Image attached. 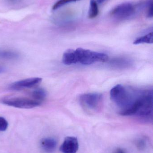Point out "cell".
<instances>
[{"instance_id":"cell-1","label":"cell","mask_w":153,"mask_h":153,"mask_svg":"<svg viewBox=\"0 0 153 153\" xmlns=\"http://www.w3.org/2000/svg\"><path fill=\"white\" fill-rule=\"evenodd\" d=\"M143 91V90L118 84L110 90V99L119 108V114L127 116L128 112L139 100Z\"/></svg>"},{"instance_id":"cell-2","label":"cell","mask_w":153,"mask_h":153,"mask_svg":"<svg viewBox=\"0 0 153 153\" xmlns=\"http://www.w3.org/2000/svg\"><path fill=\"white\" fill-rule=\"evenodd\" d=\"M63 62L66 65L80 63L83 65H90L96 62H107L108 56L106 54L94 52L83 48L75 50L68 49L63 56Z\"/></svg>"},{"instance_id":"cell-3","label":"cell","mask_w":153,"mask_h":153,"mask_svg":"<svg viewBox=\"0 0 153 153\" xmlns=\"http://www.w3.org/2000/svg\"><path fill=\"white\" fill-rule=\"evenodd\" d=\"M1 103L19 108L30 109L39 106L42 102L33 98L22 97H7L1 99Z\"/></svg>"},{"instance_id":"cell-4","label":"cell","mask_w":153,"mask_h":153,"mask_svg":"<svg viewBox=\"0 0 153 153\" xmlns=\"http://www.w3.org/2000/svg\"><path fill=\"white\" fill-rule=\"evenodd\" d=\"M102 101V95L95 93L84 94L79 97L81 105L85 109L96 110L100 107Z\"/></svg>"},{"instance_id":"cell-5","label":"cell","mask_w":153,"mask_h":153,"mask_svg":"<svg viewBox=\"0 0 153 153\" xmlns=\"http://www.w3.org/2000/svg\"><path fill=\"white\" fill-rule=\"evenodd\" d=\"M135 12V8L132 3H124L115 7L111 11V14L115 19L122 20L131 18L134 14Z\"/></svg>"},{"instance_id":"cell-6","label":"cell","mask_w":153,"mask_h":153,"mask_svg":"<svg viewBox=\"0 0 153 153\" xmlns=\"http://www.w3.org/2000/svg\"><path fill=\"white\" fill-rule=\"evenodd\" d=\"M42 81V78L40 77L27 78L12 83L9 86V89L13 91H19L32 88L39 84Z\"/></svg>"},{"instance_id":"cell-7","label":"cell","mask_w":153,"mask_h":153,"mask_svg":"<svg viewBox=\"0 0 153 153\" xmlns=\"http://www.w3.org/2000/svg\"><path fill=\"white\" fill-rule=\"evenodd\" d=\"M79 146L77 138L74 137H67L60 146V151L63 153H76Z\"/></svg>"},{"instance_id":"cell-8","label":"cell","mask_w":153,"mask_h":153,"mask_svg":"<svg viewBox=\"0 0 153 153\" xmlns=\"http://www.w3.org/2000/svg\"><path fill=\"white\" fill-rule=\"evenodd\" d=\"M40 147L44 152L52 153L55 151L57 146V141L53 137H46L40 141Z\"/></svg>"},{"instance_id":"cell-9","label":"cell","mask_w":153,"mask_h":153,"mask_svg":"<svg viewBox=\"0 0 153 153\" xmlns=\"http://www.w3.org/2000/svg\"><path fill=\"white\" fill-rule=\"evenodd\" d=\"M17 52L11 50H0V60H13L19 58Z\"/></svg>"},{"instance_id":"cell-10","label":"cell","mask_w":153,"mask_h":153,"mask_svg":"<svg viewBox=\"0 0 153 153\" xmlns=\"http://www.w3.org/2000/svg\"><path fill=\"white\" fill-rule=\"evenodd\" d=\"M153 32L152 31L144 36L139 37L134 41V45H139L142 44H153Z\"/></svg>"},{"instance_id":"cell-11","label":"cell","mask_w":153,"mask_h":153,"mask_svg":"<svg viewBox=\"0 0 153 153\" xmlns=\"http://www.w3.org/2000/svg\"><path fill=\"white\" fill-rule=\"evenodd\" d=\"M46 92L42 88H38L33 91L31 93V98L40 102H43L46 97Z\"/></svg>"},{"instance_id":"cell-12","label":"cell","mask_w":153,"mask_h":153,"mask_svg":"<svg viewBox=\"0 0 153 153\" xmlns=\"http://www.w3.org/2000/svg\"><path fill=\"white\" fill-rule=\"evenodd\" d=\"M99 13V7L97 1L95 0H90L89 11V18L90 19H94L98 16Z\"/></svg>"},{"instance_id":"cell-13","label":"cell","mask_w":153,"mask_h":153,"mask_svg":"<svg viewBox=\"0 0 153 153\" xmlns=\"http://www.w3.org/2000/svg\"><path fill=\"white\" fill-rule=\"evenodd\" d=\"M130 62L129 60L125 58H117L112 60L111 65L113 66L118 67H125L130 65Z\"/></svg>"},{"instance_id":"cell-14","label":"cell","mask_w":153,"mask_h":153,"mask_svg":"<svg viewBox=\"0 0 153 153\" xmlns=\"http://www.w3.org/2000/svg\"><path fill=\"white\" fill-rule=\"evenodd\" d=\"M80 1V0H59L54 4V5L52 7V9L54 10H57V9L61 8L62 6L67 4L69 3L77 1Z\"/></svg>"},{"instance_id":"cell-15","label":"cell","mask_w":153,"mask_h":153,"mask_svg":"<svg viewBox=\"0 0 153 153\" xmlns=\"http://www.w3.org/2000/svg\"><path fill=\"white\" fill-rule=\"evenodd\" d=\"M136 145L139 150H143L146 147L147 142L145 139L143 138H139L136 142Z\"/></svg>"},{"instance_id":"cell-16","label":"cell","mask_w":153,"mask_h":153,"mask_svg":"<svg viewBox=\"0 0 153 153\" xmlns=\"http://www.w3.org/2000/svg\"><path fill=\"white\" fill-rule=\"evenodd\" d=\"M146 5L147 8V17L152 18L153 17V0H147Z\"/></svg>"},{"instance_id":"cell-17","label":"cell","mask_w":153,"mask_h":153,"mask_svg":"<svg viewBox=\"0 0 153 153\" xmlns=\"http://www.w3.org/2000/svg\"><path fill=\"white\" fill-rule=\"evenodd\" d=\"M8 127V121L4 118L0 117V131L1 132L5 131Z\"/></svg>"},{"instance_id":"cell-18","label":"cell","mask_w":153,"mask_h":153,"mask_svg":"<svg viewBox=\"0 0 153 153\" xmlns=\"http://www.w3.org/2000/svg\"><path fill=\"white\" fill-rule=\"evenodd\" d=\"M114 153H126V152L125 151H124V150L119 148H117L116 150Z\"/></svg>"},{"instance_id":"cell-19","label":"cell","mask_w":153,"mask_h":153,"mask_svg":"<svg viewBox=\"0 0 153 153\" xmlns=\"http://www.w3.org/2000/svg\"><path fill=\"white\" fill-rule=\"evenodd\" d=\"M6 69L5 67L0 65V74L3 73L5 72L6 71Z\"/></svg>"},{"instance_id":"cell-20","label":"cell","mask_w":153,"mask_h":153,"mask_svg":"<svg viewBox=\"0 0 153 153\" xmlns=\"http://www.w3.org/2000/svg\"><path fill=\"white\" fill-rule=\"evenodd\" d=\"M107 1V0H97V3L102 4V3L104 2L105 1Z\"/></svg>"},{"instance_id":"cell-21","label":"cell","mask_w":153,"mask_h":153,"mask_svg":"<svg viewBox=\"0 0 153 153\" xmlns=\"http://www.w3.org/2000/svg\"><path fill=\"white\" fill-rule=\"evenodd\" d=\"M8 1H10L12 2H14L17 1H19V0H8Z\"/></svg>"}]
</instances>
